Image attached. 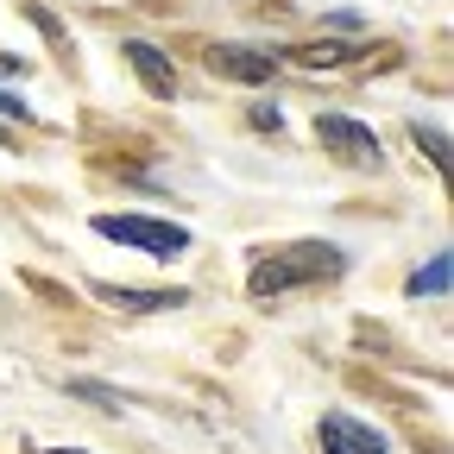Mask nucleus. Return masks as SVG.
Returning <instances> with one entry per match:
<instances>
[{"mask_svg":"<svg viewBox=\"0 0 454 454\" xmlns=\"http://www.w3.org/2000/svg\"><path fill=\"white\" fill-rule=\"evenodd\" d=\"M127 64H133V76L145 82V95H158V101H170V95H177V70L164 64V51H158V44L127 38Z\"/></svg>","mask_w":454,"mask_h":454,"instance_id":"39448f33","label":"nucleus"},{"mask_svg":"<svg viewBox=\"0 0 454 454\" xmlns=\"http://www.w3.org/2000/svg\"><path fill=\"white\" fill-rule=\"evenodd\" d=\"M0 114H20V101H13V95H0Z\"/></svg>","mask_w":454,"mask_h":454,"instance_id":"f8f14e48","label":"nucleus"},{"mask_svg":"<svg viewBox=\"0 0 454 454\" xmlns=\"http://www.w3.org/2000/svg\"><path fill=\"white\" fill-rule=\"evenodd\" d=\"M0 145H7V133H0Z\"/></svg>","mask_w":454,"mask_h":454,"instance_id":"4468645a","label":"nucleus"},{"mask_svg":"<svg viewBox=\"0 0 454 454\" xmlns=\"http://www.w3.org/2000/svg\"><path fill=\"white\" fill-rule=\"evenodd\" d=\"M348 271V253L328 247V240H297L284 253H265L247 278L253 297H278V291H297V284H322V278H340Z\"/></svg>","mask_w":454,"mask_h":454,"instance_id":"f257e3e1","label":"nucleus"},{"mask_svg":"<svg viewBox=\"0 0 454 454\" xmlns=\"http://www.w3.org/2000/svg\"><path fill=\"white\" fill-rule=\"evenodd\" d=\"M95 297L114 303V309H133V316H145V309H177V303H184V291H133V284H95Z\"/></svg>","mask_w":454,"mask_h":454,"instance_id":"0eeeda50","label":"nucleus"},{"mask_svg":"<svg viewBox=\"0 0 454 454\" xmlns=\"http://www.w3.org/2000/svg\"><path fill=\"white\" fill-rule=\"evenodd\" d=\"M271 64H278V57L247 51V44H215V51H208V70H215V76H234V82H265Z\"/></svg>","mask_w":454,"mask_h":454,"instance_id":"423d86ee","label":"nucleus"},{"mask_svg":"<svg viewBox=\"0 0 454 454\" xmlns=\"http://www.w3.org/2000/svg\"><path fill=\"white\" fill-rule=\"evenodd\" d=\"M348 51H334V44H309V51H297V64H309V70H322V64H340Z\"/></svg>","mask_w":454,"mask_h":454,"instance_id":"1a4fd4ad","label":"nucleus"},{"mask_svg":"<svg viewBox=\"0 0 454 454\" xmlns=\"http://www.w3.org/2000/svg\"><path fill=\"white\" fill-rule=\"evenodd\" d=\"M253 127H271V133H278V127H284V114H278V107H253Z\"/></svg>","mask_w":454,"mask_h":454,"instance_id":"9d476101","label":"nucleus"},{"mask_svg":"<svg viewBox=\"0 0 454 454\" xmlns=\"http://www.w3.org/2000/svg\"><path fill=\"white\" fill-rule=\"evenodd\" d=\"M316 139L340 158V164H379V133L348 121V114H316Z\"/></svg>","mask_w":454,"mask_h":454,"instance_id":"7ed1b4c3","label":"nucleus"},{"mask_svg":"<svg viewBox=\"0 0 454 454\" xmlns=\"http://www.w3.org/2000/svg\"><path fill=\"white\" fill-rule=\"evenodd\" d=\"M448 278H454V265H448V253H435L423 271H411V297H442Z\"/></svg>","mask_w":454,"mask_h":454,"instance_id":"6e6552de","label":"nucleus"},{"mask_svg":"<svg viewBox=\"0 0 454 454\" xmlns=\"http://www.w3.org/2000/svg\"><path fill=\"white\" fill-rule=\"evenodd\" d=\"M417 145H429V152H435V164H442V152H448V139H442V133H423V127H417Z\"/></svg>","mask_w":454,"mask_h":454,"instance_id":"9b49d317","label":"nucleus"},{"mask_svg":"<svg viewBox=\"0 0 454 454\" xmlns=\"http://www.w3.org/2000/svg\"><path fill=\"white\" fill-rule=\"evenodd\" d=\"M316 442H322V454H391V442L372 423L348 417V411H328L322 429H316Z\"/></svg>","mask_w":454,"mask_h":454,"instance_id":"20e7f679","label":"nucleus"},{"mask_svg":"<svg viewBox=\"0 0 454 454\" xmlns=\"http://www.w3.org/2000/svg\"><path fill=\"white\" fill-rule=\"evenodd\" d=\"M51 454H82V448H51Z\"/></svg>","mask_w":454,"mask_h":454,"instance_id":"ddd939ff","label":"nucleus"},{"mask_svg":"<svg viewBox=\"0 0 454 454\" xmlns=\"http://www.w3.org/2000/svg\"><path fill=\"white\" fill-rule=\"evenodd\" d=\"M95 234L121 240V247H139L152 259H170V253L190 247V227L184 221H158V215H95Z\"/></svg>","mask_w":454,"mask_h":454,"instance_id":"f03ea898","label":"nucleus"}]
</instances>
